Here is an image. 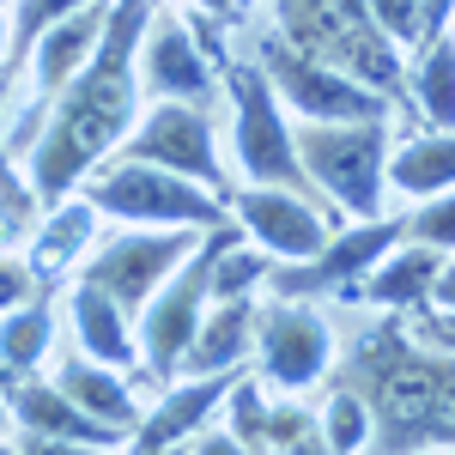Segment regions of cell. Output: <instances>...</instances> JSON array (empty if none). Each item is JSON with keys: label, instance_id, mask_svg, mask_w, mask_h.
<instances>
[{"label": "cell", "instance_id": "obj_30", "mask_svg": "<svg viewBox=\"0 0 455 455\" xmlns=\"http://www.w3.org/2000/svg\"><path fill=\"white\" fill-rule=\"evenodd\" d=\"M371 19H377V31H383V36H401V43L425 36V25H419V0H371Z\"/></svg>", "mask_w": 455, "mask_h": 455}, {"label": "cell", "instance_id": "obj_17", "mask_svg": "<svg viewBox=\"0 0 455 455\" xmlns=\"http://www.w3.org/2000/svg\"><path fill=\"white\" fill-rule=\"evenodd\" d=\"M55 388L68 395V401L79 407V413H85V419L109 425V431H122V437H134V425H140V407H134L128 383H122L116 371H104L98 358H79V352H73L68 364L55 371Z\"/></svg>", "mask_w": 455, "mask_h": 455}, {"label": "cell", "instance_id": "obj_5", "mask_svg": "<svg viewBox=\"0 0 455 455\" xmlns=\"http://www.w3.org/2000/svg\"><path fill=\"white\" fill-rule=\"evenodd\" d=\"M225 243H237V231H231V225L201 231V243L188 249L171 274H164V285L146 298L140 352H146V364H152V377H158V383H164V377H176L182 352H188V340H195V322H201V310H207L212 261H219V249H225Z\"/></svg>", "mask_w": 455, "mask_h": 455}, {"label": "cell", "instance_id": "obj_7", "mask_svg": "<svg viewBox=\"0 0 455 455\" xmlns=\"http://www.w3.org/2000/svg\"><path fill=\"white\" fill-rule=\"evenodd\" d=\"M261 73H267V85L298 104L304 122H377L383 116V98L377 92H364L358 79H347L340 68H328V61H315L304 49H291L285 36H267L261 43Z\"/></svg>", "mask_w": 455, "mask_h": 455}, {"label": "cell", "instance_id": "obj_23", "mask_svg": "<svg viewBox=\"0 0 455 455\" xmlns=\"http://www.w3.org/2000/svg\"><path fill=\"white\" fill-rule=\"evenodd\" d=\"M383 176L401 195H443V188H455V134H425V140L401 146Z\"/></svg>", "mask_w": 455, "mask_h": 455}, {"label": "cell", "instance_id": "obj_16", "mask_svg": "<svg viewBox=\"0 0 455 455\" xmlns=\"http://www.w3.org/2000/svg\"><path fill=\"white\" fill-rule=\"evenodd\" d=\"M104 19H109V0H85V6H73L68 19H55V25L31 43L25 61H31V79H36L43 98H55L73 73L85 68V55H92L98 36H104Z\"/></svg>", "mask_w": 455, "mask_h": 455}, {"label": "cell", "instance_id": "obj_15", "mask_svg": "<svg viewBox=\"0 0 455 455\" xmlns=\"http://www.w3.org/2000/svg\"><path fill=\"white\" fill-rule=\"evenodd\" d=\"M231 383H237V371H201V377L176 383L152 413H140V425H134L128 443H134V450H171L182 437H195V431L212 419V407L231 395Z\"/></svg>", "mask_w": 455, "mask_h": 455}, {"label": "cell", "instance_id": "obj_28", "mask_svg": "<svg viewBox=\"0 0 455 455\" xmlns=\"http://www.w3.org/2000/svg\"><path fill=\"white\" fill-rule=\"evenodd\" d=\"M322 443H328V450H364V443H371V407H364L352 388H340V395L328 401Z\"/></svg>", "mask_w": 455, "mask_h": 455}, {"label": "cell", "instance_id": "obj_8", "mask_svg": "<svg viewBox=\"0 0 455 455\" xmlns=\"http://www.w3.org/2000/svg\"><path fill=\"white\" fill-rule=\"evenodd\" d=\"M195 243H201V231H195V225H171V231H128V237H109V243L79 267V280L104 285L109 298L134 315Z\"/></svg>", "mask_w": 455, "mask_h": 455}, {"label": "cell", "instance_id": "obj_6", "mask_svg": "<svg viewBox=\"0 0 455 455\" xmlns=\"http://www.w3.org/2000/svg\"><path fill=\"white\" fill-rule=\"evenodd\" d=\"M225 92H231V109H237V164H243V176L274 182V188L322 195L304 176V164H298L291 128L280 116V92L267 85V73L249 68V61H225Z\"/></svg>", "mask_w": 455, "mask_h": 455}, {"label": "cell", "instance_id": "obj_29", "mask_svg": "<svg viewBox=\"0 0 455 455\" xmlns=\"http://www.w3.org/2000/svg\"><path fill=\"white\" fill-rule=\"evenodd\" d=\"M407 237H419L431 249H455V188H443L431 207H419L407 219Z\"/></svg>", "mask_w": 455, "mask_h": 455}, {"label": "cell", "instance_id": "obj_14", "mask_svg": "<svg viewBox=\"0 0 455 455\" xmlns=\"http://www.w3.org/2000/svg\"><path fill=\"white\" fill-rule=\"evenodd\" d=\"M140 73H146V85H158L164 98H182V104H195V98H207V92H212L207 49L195 43V25L176 19V12H171V19H146Z\"/></svg>", "mask_w": 455, "mask_h": 455}, {"label": "cell", "instance_id": "obj_21", "mask_svg": "<svg viewBox=\"0 0 455 455\" xmlns=\"http://www.w3.org/2000/svg\"><path fill=\"white\" fill-rule=\"evenodd\" d=\"M437 267H443V261H437V249L413 237L407 249H395L388 261H377V267H371V280L358 285V291H364L371 304H413V310H419V298H431Z\"/></svg>", "mask_w": 455, "mask_h": 455}, {"label": "cell", "instance_id": "obj_26", "mask_svg": "<svg viewBox=\"0 0 455 455\" xmlns=\"http://www.w3.org/2000/svg\"><path fill=\"white\" fill-rule=\"evenodd\" d=\"M73 6H85V0H19V12H12V31H6V68H25V55H31V43L55 19H68Z\"/></svg>", "mask_w": 455, "mask_h": 455}, {"label": "cell", "instance_id": "obj_22", "mask_svg": "<svg viewBox=\"0 0 455 455\" xmlns=\"http://www.w3.org/2000/svg\"><path fill=\"white\" fill-rule=\"evenodd\" d=\"M55 340V310H49V298H43V285H36L25 304H12L6 322H0V364L19 377V371H36L43 364V352Z\"/></svg>", "mask_w": 455, "mask_h": 455}, {"label": "cell", "instance_id": "obj_19", "mask_svg": "<svg viewBox=\"0 0 455 455\" xmlns=\"http://www.w3.org/2000/svg\"><path fill=\"white\" fill-rule=\"evenodd\" d=\"M249 340H255V304L249 298H219V310H201V322H195V340H188V352H182V364L176 371H237V358L249 352Z\"/></svg>", "mask_w": 455, "mask_h": 455}, {"label": "cell", "instance_id": "obj_35", "mask_svg": "<svg viewBox=\"0 0 455 455\" xmlns=\"http://www.w3.org/2000/svg\"><path fill=\"white\" fill-rule=\"evenodd\" d=\"M0 68H6V19H0Z\"/></svg>", "mask_w": 455, "mask_h": 455}, {"label": "cell", "instance_id": "obj_1", "mask_svg": "<svg viewBox=\"0 0 455 455\" xmlns=\"http://www.w3.org/2000/svg\"><path fill=\"white\" fill-rule=\"evenodd\" d=\"M152 19V0H109V19L98 49L85 55V68L49 104V128L31 152L36 201L55 207L68 201L79 176L98 171V158H109L128 122H134V98H140V36Z\"/></svg>", "mask_w": 455, "mask_h": 455}, {"label": "cell", "instance_id": "obj_12", "mask_svg": "<svg viewBox=\"0 0 455 455\" xmlns=\"http://www.w3.org/2000/svg\"><path fill=\"white\" fill-rule=\"evenodd\" d=\"M255 347H261V377L280 388H304L322 377V364H328V322L304 304H274V310L255 315Z\"/></svg>", "mask_w": 455, "mask_h": 455}, {"label": "cell", "instance_id": "obj_4", "mask_svg": "<svg viewBox=\"0 0 455 455\" xmlns=\"http://www.w3.org/2000/svg\"><path fill=\"white\" fill-rule=\"evenodd\" d=\"M85 201L122 225H195V231H212L225 225V201L207 195L201 182L176 171H158V164H140V158H122L85 182Z\"/></svg>", "mask_w": 455, "mask_h": 455}, {"label": "cell", "instance_id": "obj_27", "mask_svg": "<svg viewBox=\"0 0 455 455\" xmlns=\"http://www.w3.org/2000/svg\"><path fill=\"white\" fill-rule=\"evenodd\" d=\"M231 437L237 450H274V413L261 407V383H231Z\"/></svg>", "mask_w": 455, "mask_h": 455}, {"label": "cell", "instance_id": "obj_34", "mask_svg": "<svg viewBox=\"0 0 455 455\" xmlns=\"http://www.w3.org/2000/svg\"><path fill=\"white\" fill-rule=\"evenodd\" d=\"M188 6H201V12H219V19L231 12V0H188Z\"/></svg>", "mask_w": 455, "mask_h": 455}, {"label": "cell", "instance_id": "obj_20", "mask_svg": "<svg viewBox=\"0 0 455 455\" xmlns=\"http://www.w3.org/2000/svg\"><path fill=\"white\" fill-rule=\"evenodd\" d=\"M92 225H98V207L79 195V201H55V212H49V225L31 237V280L36 285H55L61 274H73L79 267V249L92 243Z\"/></svg>", "mask_w": 455, "mask_h": 455}, {"label": "cell", "instance_id": "obj_31", "mask_svg": "<svg viewBox=\"0 0 455 455\" xmlns=\"http://www.w3.org/2000/svg\"><path fill=\"white\" fill-rule=\"evenodd\" d=\"M31 291H36L31 267H25V261H6V255H0V315L12 310V304H25Z\"/></svg>", "mask_w": 455, "mask_h": 455}, {"label": "cell", "instance_id": "obj_3", "mask_svg": "<svg viewBox=\"0 0 455 455\" xmlns=\"http://www.w3.org/2000/svg\"><path fill=\"white\" fill-rule=\"evenodd\" d=\"M291 146H298V164L315 188H328L334 201L358 219H377L383 207V171H388V128L383 116L377 122H304L291 128Z\"/></svg>", "mask_w": 455, "mask_h": 455}, {"label": "cell", "instance_id": "obj_11", "mask_svg": "<svg viewBox=\"0 0 455 455\" xmlns=\"http://www.w3.org/2000/svg\"><path fill=\"white\" fill-rule=\"evenodd\" d=\"M0 395L12 401V419L25 425L19 450H116V443H128L122 431L85 419L55 383H19V377H6Z\"/></svg>", "mask_w": 455, "mask_h": 455}, {"label": "cell", "instance_id": "obj_10", "mask_svg": "<svg viewBox=\"0 0 455 455\" xmlns=\"http://www.w3.org/2000/svg\"><path fill=\"white\" fill-rule=\"evenodd\" d=\"M401 237H407V219H371V225L347 231V237L322 243L315 255H304L298 267H280V274L267 267L261 285H274V298H310V291H328V285H352L358 274H371Z\"/></svg>", "mask_w": 455, "mask_h": 455}, {"label": "cell", "instance_id": "obj_9", "mask_svg": "<svg viewBox=\"0 0 455 455\" xmlns=\"http://www.w3.org/2000/svg\"><path fill=\"white\" fill-rule=\"evenodd\" d=\"M122 158H140V164L176 171V176H188V182H201V188H212V195L225 188L219 152H212V122L195 104H182V98H164V104L152 109ZM219 201H225V195H219Z\"/></svg>", "mask_w": 455, "mask_h": 455}, {"label": "cell", "instance_id": "obj_33", "mask_svg": "<svg viewBox=\"0 0 455 455\" xmlns=\"http://www.w3.org/2000/svg\"><path fill=\"white\" fill-rule=\"evenodd\" d=\"M431 298H437V310H455V261H450V267H437V280H431Z\"/></svg>", "mask_w": 455, "mask_h": 455}, {"label": "cell", "instance_id": "obj_18", "mask_svg": "<svg viewBox=\"0 0 455 455\" xmlns=\"http://www.w3.org/2000/svg\"><path fill=\"white\" fill-rule=\"evenodd\" d=\"M73 334H79L85 358H98V364H134L140 358V340L128 328V310L92 280L73 285Z\"/></svg>", "mask_w": 455, "mask_h": 455}, {"label": "cell", "instance_id": "obj_25", "mask_svg": "<svg viewBox=\"0 0 455 455\" xmlns=\"http://www.w3.org/2000/svg\"><path fill=\"white\" fill-rule=\"evenodd\" d=\"M261 280H267V249H237V243H225V249H219V261H212L207 298H249Z\"/></svg>", "mask_w": 455, "mask_h": 455}, {"label": "cell", "instance_id": "obj_36", "mask_svg": "<svg viewBox=\"0 0 455 455\" xmlns=\"http://www.w3.org/2000/svg\"><path fill=\"white\" fill-rule=\"evenodd\" d=\"M6 377H12V371H6V364H0V388H6Z\"/></svg>", "mask_w": 455, "mask_h": 455}, {"label": "cell", "instance_id": "obj_32", "mask_svg": "<svg viewBox=\"0 0 455 455\" xmlns=\"http://www.w3.org/2000/svg\"><path fill=\"white\" fill-rule=\"evenodd\" d=\"M450 12H455V0H419V25H425V36L443 31V25H450Z\"/></svg>", "mask_w": 455, "mask_h": 455}, {"label": "cell", "instance_id": "obj_24", "mask_svg": "<svg viewBox=\"0 0 455 455\" xmlns=\"http://www.w3.org/2000/svg\"><path fill=\"white\" fill-rule=\"evenodd\" d=\"M413 98H419V109L437 128H455V43L443 31L431 36L419 73H413Z\"/></svg>", "mask_w": 455, "mask_h": 455}, {"label": "cell", "instance_id": "obj_2", "mask_svg": "<svg viewBox=\"0 0 455 455\" xmlns=\"http://www.w3.org/2000/svg\"><path fill=\"white\" fill-rule=\"evenodd\" d=\"M280 6V25H285V43L304 49L315 61H340L347 73L383 85V92H401L395 79V43L377 31L371 19V0H274Z\"/></svg>", "mask_w": 455, "mask_h": 455}, {"label": "cell", "instance_id": "obj_13", "mask_svg": "<svg viewBox=\"0 0 455 455\" xmlns=\"http://www.w3.org/2000/svg\"><path fill=\"white\" fill-rule=\"evenodd\" d=\"M231 207H237V219H243L249 243L267 249V255H280V261H304V255H315V249L328 243V219H322L315 207H304L298 195L274 188V182L231 195Z\"/></svg>", "mask_w": 455, "mask_h": 455}]
</instances>
